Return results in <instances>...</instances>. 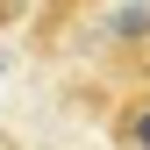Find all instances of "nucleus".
<instances>
[{
  "mask_svg": "<svg viewBox=\"0 0 150 150\" xmlns=\"http://www.w3.org/2000/svg\"><path fill=\"white\" fill-rule=\"evenodd\" d=\"M122 143H129V150H150V100H136V107L122 115Z\"/></svg>",
  "mask_w": 150,
  "mask_h": 150,
  "instance_id": "nucleus-1",
  "label": "nucleus"
},
{
  "mask_svg": "<svg viewBox=\"0 0 150 150\" xmlns=\"http://www.w3.org/2000/svg\"><path fill=\"white\" fill-rule=\"evenodd\" d=\"M7 7H29V0H7Z\"/></svg>",
  "mask_w": 150,
  "mask_h": 150,
  "instance_id": "nucleus-2",
  "label": "nucleus"
}]
</instances>
